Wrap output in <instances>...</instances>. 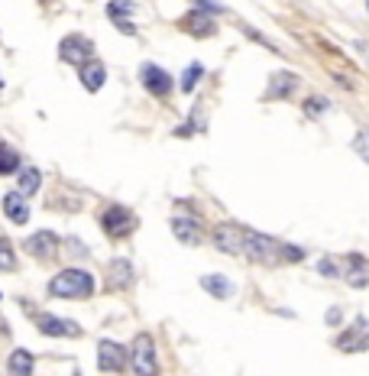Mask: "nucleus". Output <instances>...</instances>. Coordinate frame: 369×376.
I'll list each match as a JSON object with an SVG mask.
<instances>
[{"instance_id":"obj_34","label":"nucleus","mask_w":369,"mask_h":376,"mask_svg":"<svg viewBox=\"0 0 369 376\" xmlns=\"http://www.w3.org/2000/svg\"><path fill=\"white\" fill-rule=\"evenodd\" d=\"M366 136H369V127H366Z\"/></svg>"},{"instance_id":"obj_33","label":"nucleus","mask_w":369,"mask_h":376,"mask_svg":"<svg viewBox=\"0 0 369 376\" xmlns=\"http://www.w3.org/2000/svg\"><path fill=\"white\" fill-rule=\"evenodd\" d=\"M366 13H369V0H366Z\"/></svg>"},{"instance_id":"obj_7","label":"nucleus","mask_w":369,"mask_h":376,"mask_svg":"<svg viewBox=\"0 0 369 376\" xmlns=\"http://www.w3.org/2000/svg\"><path fill=\"white\" fill-rule=\"evenodd\" d=\"M169 227L181 246H201L211 234V227L204 224V217H201L198 211H179V207H175Z\"/></svg>"},{"instance_id":"obj_21","label":"nucleus","mask_w":369,"mask_h":376,"mask_svg":"<svg viewBox=\"0 0 369 376\" xmlns=\"http://www.w3.org/2000/svg\"><path fill=\"white\" fill-rule=\"evenodd\" d=\"M204 78H208V68H204V62H191V65H185V72L175 78V85H179L181 94H188V97H191V94L204 85Z\"/></svg>"},{"instance_id":"obj_18","label":"nucleus","mask_w":369,"mask_h":376,"mask_svg":"<svg viewBox=\"0 0 369 376\" xmlns=\"http://www.w3.org/2000/svg\"><path fill=\"white\" fill-rule=\"evenodd\" d=\"M237 29L243 33V39H249L253 46H259V49H265V52H272L275 58H285V49L275 42L272 36H265L259 26H253V23H246V19H237Z\"/></svg>"},{"instance_id":"obj_5","label":"nucleus","mask_w":369,"mask_h":376,"mask_svg":"<svg viewBox=\"0 0 369 376\" xmlns=\"http://www.w3.org/2000/svg\"><path fill=\"white\" fill-rule=\"evenodd\" d=\"M97 224H101V230H104L110 240H126L130 234L140 230V217H136V211L126 205H107L104 211L97 214Z\"/></svg>"},{"instance_id":"obj_4","label":"nucleus","mask_w":369,"mask_h":376,"mask_svg":"<svg viewBox=\"0 0 369 376\" xmlns=\"http://www.w3.org/2000/svg\"><path fill=\"white\" fill-rule=\"evenodd\" d=\"M130 370L133 376H159L162 363H159V350H156V338L149 331H140L130 344Z\"/></svg>"},{"instance_id":"obj_28","label":"nucleus","mask_w":369,"mask_h":376,"mask_svg":"<svg viewBox=\"0 0 369 376\" xmlns=\"http://www.w3.org/2000/svg\"><path fill=\"white\" fill-rule=\"evenodd\" d=\"M19 152L7 143H0V175H10V172H19Z\"/></svg>"},{"instance_id":"obj_30","label":"nucleus","mask_w":369,"mask_h":376,"mask_svg":"<svg viewBox=\"0 0 369 376\" xmlns=\"http://www.w3.org/2000/svg\"><path fill=\"white\" fill-rule=\"evenodd\" d=\"M10 269H17V256L7 237H0V273H10Z\"/></svg>"},{"instance_id":"obj_3","label":"nucleus","mask_w":369,"mask_h":376,"mask_svg":"<svg viewBox=\"0 0 369 376\" xmlns=\"http://www.w3.org/2000/svg\"><path fill=\"white\" fill-rule=\"evenodd\" d=\"M302 85H304V78L298 75V72H292V68H272L269 78H265V88H263V94H259V101L263 104H288L302 94Z\"/></svg>"},{"instance_id":"obj_19","label":"nucleus","mask_w":369,"mask_h":376,"mask_svg":"<svg viewBox=\"0 0 369 376\" xmlns=\"http://www.w3.org/2000/svg\"><path fill=\"white\" fill-rule=\"evenodd\" d=\"M78 78H81V85H85V91L97 94L101 88H104L107 81V68L101 58H88L85 65H78Z\"/></svg>"},{"instance_id":"obj_8","label":"nucleus","mask_w":369,"mask_h":376,"mask_svg":"<svg viewBox=\"0 0 369 376\" xmlns=\"http://www.w3.org/2000/svg\"><path fill=\"white\" fill-rule=\"evenodd\" d=\"M334 350L337 354H366L369 350V318L366 315H353L343 328H337Z\"/></svg>"},{"instance_id":"obj_11","label":"nucleus","mask_w":369,"mask_h":376,"mask_svg":"<svg viewBox=\"0 0 369 376\" xmlns=\"http://www.w3.org/2000/svg\"><path fill=\"white\" fill-rule=\"evenodd\" d=\"M341 266H343V279L350 289L363 292L369 289V256L363 250H350V253L341 256Z\"/></svg>"},{"instance_id":"obj_15","label":"nucleus","mask_w":369,"mask_h":376,"mask_svg":"<svg viewBox=\"0 0 369 376\" xmlns=\"http://www.w3.org/2000/svg\"><path fill=\"white\" fill-rule=\"evenodd\" d=\"M133 282H136V269L126 256H117L107 263V273H104V285L107 292H126L133 289Z\"/></svg>"},{"instance_id":"obj_2","label":"nucleus","mask_w":369,"mask_h":376,"mask_svg":"<svg viewBox=\"0 0 369 376\" xmlns=\"http://www.w3.org/2000/svg\"><path fill=\"white\" fill-rule=\"evenodd\" d=\"M95 289H97L95 276L88 273V269H81V266H68V269H62L56 279L49 282V295H52V299L85 301L95 295Z\"/></svg>"},{"instance_id":"obj_24","label":"nucleus","mask_w":369,"mask_h":376,"mask_svg":"<svg viewBox=\"0 0 369 376\" xmlns=\"http://www.w3.org/2000/svg\"><path fill=\"white\" fill-rule=\"evenodd\" d=\"M33 367H36V360H33L29 350H13L7 360L10 376H33Z\"/></svg>"},{"instance_id":"obj_10","label":"nucleus","mask_w":369,"mask_h":376,"mask_svg":"<svg viewBox=\"0 0 369 376\" xmlns=\"http://www.w3.org/2000/svg\"><path fill=\"white\" fill-rule=\"evenodd\" d=\"M175 26H179L185 36H191V39H214V36H220V19L211 17V13H204V10H195V7L185 10V13L175 19Z\"/></svg>"},{"instance_id":"obj_22","label":"nucleus","mask_w":369,"mask_h":376,"mask_svg":"<svg viewBox=\"0 0 369 376\" xmlns=\"http://www.w3.org/2000/svg\"><path fill=\"white\" fill-rule=\"evenodd\" d=\"M314 273L321 276V279H327V282H341V279H343L341 256H334V253H321L318 260H314Z\"/></svg>"},{"instance_id":"obj_16","label":"nucleus","mask_w":369,"mask_h":376,"mask_svg":"<svg viewBox=\"0 0 369 376\" xmlns=\"http://www.w3.org/2000/svg\"><path fill=\"white\" fill-rule=\"evenodd\" d=\"M201 292H208L211 299H218V301H230L233 295H237V282L230 279L227 273H204L198 279Z\"/></svg>"},{"instance_id":"obj_25","label":"nucleus","mask_w":369,"mask_h":376,"mask_svg":"<svg viewBox=\"0 0 369 376\" xmlns=\"http://www.w3.org/2000/svg\"><path fill=\"white\" fill-rule=\"evenodd\" d=\"M39 185H42V172L33 169V166H26V169L19 172V195L29 198V195H36Z\"/></svg>"},{"instance_id":"obj_27","label":"nucleus","mask_w":369,"mask_h":376,"mask_svg":"<svg viewBox=\"0 0 369 376\" xmlns=\"http://www.w3.org/2000/svg\"><path fill=\"white\" fill-rule=\"evenodd\" d=\"M195 10H204V13H211V17H218V19H224V17H233V10L224 3V0H188Z\"/></svg>"},{"instance_id":"obj_20","label":"nucleus","mask_w":369,"mask_h":376,"mask_svg":"<svg viewBox=\"0 0 369 376\" xmlns=\"http://www.w3.org/2000/svg\"><path fill=\"white\" fill-rule=\"evenodd\" d=\"M302 113H304V120H324L327 113L334 111V104H331V97L327 94H321V91H311V94H304L302 97Z\"/></svg>"},{"instance_id":"obj_31","label":"nucleus","mask_w":369,"mask_h":376,"mask_svg":"<svg viewBox=\"0 0 369 376\" xmlns=\"http://www.w3.org/2000/svg\"><path fill=\"white\" fill-rule=\"evenodd\" d=\"M350 146H353V152H356V156H360V159L369 166V136H366V130H360V133H356V136H353V143H350Z\"/></svg>"},{"instance_id":"obj_6","label":"nucleus","mask_w":369,"mask_h":376,"mask_svg":"<svg viewBox=\"0 0 369 376\" xmlns=\"http://www.w3.org/2000/svg\"><path fill=\"white\" fill-rule=\"evenodd\" d=\"M211 246L224 256H233V260H243V246H246V224L240 221H218L208 234Z\"/></svg>"},{"instance_id":"obj_23","label":"nucleus","mask_w":369,"mask_h":376,"mask_svg":"<svg viewBox=\"0 0 369 376\" xmlns=\"http://www.w3.org/2000/svg\"><path fill=\"white\" fill-rule=\"evenodd\" d=\"M3 214H7L13 224H26L29 221V207H26V201H23L19 191H10V195L3 198Z\"/></svg>"},{"instance_id":"obj_12","label":"nucleus","mask_w":369,"mask_h":376,"mask_svg":"<svg viewBox=\"0 0 369 376\" xmlns=\"http://www.w3.org/2000/svg\"><path fill=\"white\" fill-rule=\"evenodd\" d=\"M58 58L68 62V65H85L88 58H95V42H91L85 33H68V36L58 42Z\"/></svg>"},{"instance_id":"obj_1","label":"nucleus","mask_w":369,"mask_h":376,"mask_svg":"<svg viewBox=\"0 0 369 376\" xmlns=\"http://www.w3.org/2000/svg\"><path fill=\"white\" fill-rule=\"evenodd\" d=\"M282 237L263 234L256 227L246 224V246H243V260L253 266H263V269H282Z\"/></svg>"},{"instance_id":"obj_26","label":"nucleus","mask_w":369,"mask_h":376,"mask_svg":"<svg viewBox=\"0 0 369 376\" xmlns=\"http://www.w3.org/2000/svg\"><path fill=\"white\" fill-rule=\"evenodd\" d=\"M136 13V0H107V19L117 23V19H130Z\"/></svg>"},{"instance_id":"obj_9","label":"nucleus","mask_w":369,"mask_h":376,"mask_svg":"<svg viewBox=\"0 0 369 376\" xmlns=\"http://www.w3.org/2000/svg\"><path fill=\"white\" fill-rule=\"evenodd\" d=\"M140 85L146 88V94H152L156 101H169L172 94L179 91L172 72H165V68L156 65V62H142L140 65Z\"/></svg>"},{"instance_id":"obj_29","label":"nucleus","mask_w":369,"mask_h":376,"mask_svg":"<svg viewBox=\"0 0 369 376\" xmlns=\"http://www.w3.org/2000/svg\"><path fill=\"white\" fill-rule=\"evenodd\" d=\"M324 324H327V328H343V324H347V308H343V305H337V301H334L331 308L324 311Z\"/></svg>"},{"instance_id":"obj_13","label":"nucleus","mask_w":369,"mask_h":376,"mask_svg":"<svg viewBox=\"0 0 369 376\" xmlns=\"http://www.w3.org/2000/svg\"><path fill=\"white\" fill-rule=\"evenodd\" d=\"M126 363H130V350L123 347V344H117L110 338H104L97 344V370L101 373H123Z\"/></svg>"},{"instance_id":"obj_32","label":"nucleus","mask_w":369,"mask_h":376,"mask_svg":"<svg viewBox=\"0 0 369 376\" xmlns=\"http://www.w3.org/2000/svg\"><path fill=\"white\" fill-rule=\"evenodd\" d=\"M331 78H334V81H337V85L343 88V91H356V81H353V78L341 75V72H331Z\"/></svg>"},{"instance_id":"obj_17","label":"nucleus","mask_w":369,"mask_h":376,"mask_svg":"<svg viewBox=\"0 0 369 376\" xmlns=\"http://www.w3.org/2000/svg\"><path fill=\"white\" fill-rule=\"evenodd\" d=\"M58 240L52 230H39V234H33L23 244V250H26L29 256H36V260H42V263H49V260H56V253H58Z\"/></svg>"},{"instance_id":"obj_14","label":"nucleus","mask_w":369,"mask_h":376,"mask_svg":"<svg viewBox=\"0 0 369 376\" xmlns=\"http://www.w3.org/2000/svg\"><path fill=\"white\" fill-rule=\"evenodd\" d=\"M36 328L42 331V334H49V338H81V334H85V328H81L78 321L62 318V315H49V311L36 315Z\"/></svg>"}]
</instances>
